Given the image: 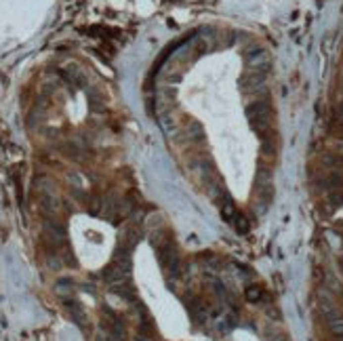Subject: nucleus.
Returning <instances> with one entry per match:
<instances>
[{"label":"nucleus","instance_id":"nucleus-1","mask_svg":"<svg viewBox=\"0 0 343 341\" xmlns=\"http://www.w3.org/2000/svg\"><path fill=\"white\" fill-rule=\"evenodd\" d=\"M65 310L70 312V316L74 318V322L78 324V327H82L85 329V322H87V316H85V310L80 307V303H76V301H72V299H65Z\"/></svg>","mask_w":343,"mask_h":341},{"label":"nucleus","instance_id":"nucleus-2","mask_svg":"<svg viewBox=\"0 0 343 341\" xmlns=\"http://www.w3.org/2000/svg\"><path fill=\"white\" fill-rule=\"evenodd\" d=\"M221 215H223L225 221H232V223H234V219H236L240 213L236 211V206L232 204V200H228V198H225L223 204H221Z\"/></svg>","mask_w":343,"mask_h":341},{"label":"nucleus","instance_id":"nucleus-3","mask_svg":"<svg viewBox=\"0 0 343 341\" xmlns=\"http://www.w3.org/2000/svg\"><path fill=\"white\" fill-rule=\"evenodd\" d=\"M261 299H263V291L259 287H248L246 289V301L257 303V301H261Z\"/></svg>","mask_w":343,"mask_h":341},{"label":"nucleus","instance_id":"nucleus-4","mask_svg":"<svg viewBox=\"0 0 343 341\" xmlns=\"http://www.w3.org/2000/svg\"><path fill=\"white\" fill-rule=\"evenodd\" d=\"M331 333L335 337H343V318H333L331 320Z\"/></svg>","mask_w":343,"mask_h":341},{"label":"nucleus","instance_id":"nucleus-5","mask_svg":"<svg viewBox=\"0 0 343 341\" xmlns=\"http://www.w3.org/2000/svg\"><path fill=\"white\" fill-rule=\"evenodd\" d=\"M234 226H236V230H238V234H246L248 232V221L242 217V215H238L236 219H234Z\"/></svg>","mask_w":343,"mask_h":341},{"label":"nucleus","instance_id":"nucleus-6","mask_svg":"<svg viewBox=\"0 0 343 341\" xmlns=\"http://www.w3.org/2000/svg\"><path fill=\"white\" fill-rule=\"evenodd\" d=\"M263 107H265V105H253V107H250V110H248V114L253 116L255 112H261ZM257 122H263V124H265V116H259V118H255V120H253V127H257Z\"/></svg>","mask_w":343,"mask_h":341}]
</instances>
